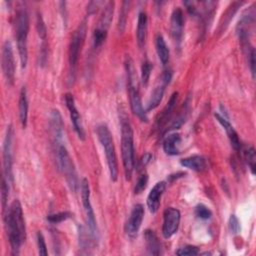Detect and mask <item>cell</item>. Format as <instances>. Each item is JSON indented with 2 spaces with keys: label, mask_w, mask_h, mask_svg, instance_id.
Segmentation results:
<instances>
[{
  "label": "cell",
  "mask_w": 256,
  "mask_h": 256,
  "mask_svg": "<svg viewBox=\"0 0 256 256\" xmlns=\"http://www.w3.org/2000/svg\"><path fill=\"white\" fill-rule=\"evenodd\" d=\"M171 78H172V71L170 69H166L161 76L160 83L154 88L153 92L151 93V96L146 105V109H145L146 112L155 109L160 104L164 95L165 87L169 84Z\"/></svg>",
  "instance_id": "12"
},
{
  "label": "cell",
  "mask_w": 256,
  "mask_h": 256,
  "mask_svg": "<svg viewBox=\"0 0 256 256\" xmlns=\"http://www.w3.org/2000/svg\"><path fill=\"white\" fill-rule=\"evenodd\" d=\"M2 71L9 85H13L15 79V59L13 53V47L9 40H6L2 46Z\"/></svg>",
  "instance_id": "9"
},
{
  "label": "cell",
  "mask_w": 256,
  "mask_h": 256,
  "mask_svg": "<svg viewBox=\"0 0 256 256\" xmlns=\"http://www.w3.org/2000/svg\"><path fill=\"white\" fill-rule=\"evenodd\" d=\"M15 37L21 67L25 68L28 60L27 39L29 32V16L25 6H19L15 15Z\"/></svg>",
  "instance_id": "4"
},
{
  "label": "cell",
  "mask_w": 256,
  "mask_h": 256,
  "mask_svg": "<svg viewBox=\"0 0 256 256\" xmlns=\"http://www.w3.org/2000/svg\"><path fill=\"white\" fill-rule=\"evenodd\" d=\"M147 183H148V175L147 173H142L136 181V184L134 187V193L139 194L142 191H144L147 186Z\"/></svg>",
  "instance_id": "33"
},
{
  "label": "cell",
  "mask_w": 256,
  "mask_h": 256,
  "mask_svg": "<svg viewBox=\"0 0 256 256\" xmlns=\"http://www.w3.org/2000/svg\"><path fill=\"white\" fill-rule=\"evenodd\" d=\"M120 126H121V154L122 163L126 180H130L134 165V140H133V129L130 121L125 113L120 116Z\"/></svg>",
  "instance_id": "3"
},
{
  "label": "cell",
  "mask_w": 256,
  "mask_h": 256,
  "mask_svg": "<svg viewBox=\"0 0 256 256\" xmlns=\"http://www.w3.org/2000/svg\"><path fill=\"white\" fill-rule=\"evenodd\" d=\"M180 164L191 170L201 172L207 168L206 159L201 155H192L180 160Z\"/></svg>",
  "instance_id": "20"
},
{
  "label": "cell",
  "mask_w": 256,
  "mask_h": 256,
  "mask_svg": "<svg viewBox=\"0 0 256 256\" xmlns=\"http://www.w3.org/2000/svg\"><path fill=\"white\" fill-rule=\"evenodd\" d=\"M71 217V213L70 212H59V213H54V214H50L47 216V220L51 223H60L62 221L67 220L68 218Z\"/></svg>",
  "instance_id": "34"
},
{
  "label": "cell",
  "mask_w": 256,
  "mask_h": 256,
  "mask_svg": "<svg viewBox=\"0 0 256 256\" xmlns=\"http://www.w3.org/2000/svg\"><path fill=\"white\" fill-rule=\"evenodd\" d=\"M36 28L39 37L42 39V41H46V36H47V28L44 23L42 15L38 12L37 17H36Z\"/></svg>",
  "instance_id": "30"
},
{
  "label": "cell",
  "mask_w": 256,
  "mask_h": 256,
  "mask_svg": "<svg viewBox=\"0 0 256 256\" xmlns=\"http://www.w3.org/2000/svg\"><path fill=\"white\" fill-rule=\"evenodd\" d=\"M165 189H166V183L164 181H160V182H157L149 192L147 197V206L150 212L155 213L159 209L160 200Z\"/></svg>",
  "instance_id": "16"
},
{
  "label": "cell",
  "mask_w": 256,
  "mask_h": 256,
  "mask_svg": "<svg viewBox=\"0 0 256 256\" xmlns=\"http://www.w3.org/2000/svg\"><path fill=\"white\" fill-rule=\"evenodd\" d=\"M37 246H38V253L40 255L46 256L48 254L47 246H46V242H45L44 236H43V234L40 231L37 232Z\"/></svg>",
  "instance_id": "36"
},
{
  "label": "cell",
  "mask_w": 256,
  "mask_h": 256,
  "mask_svg": "<svg viewBox=\"0 0 256 256\" xmlns=\"http://www.w3.org/2000/svg\"><path fill=\"white\" fill-rule=\"evenodd\" d=\"M96 132H97L98 139L105 152L111 180L116 181L118 178V162H117V156H116L112 134L106 124L98 125Z\"/></svg>",
  "instance_id": "5"
},
{
  "label": "cell",
  "mask_w": 256,
  "mask_h": 256,
  "mask_svg": "<svg viewBox=\"0 0 256 256\" xmlns=\"http://www.w3.org/2000/svg\"><path fill=\"white\" fill-rule=\"evenodd\" d=\"M183 27H184V16L183 11L177 7L173 10L170 18V31L173 39L180 43L183 35Z\"/></svg>",
  "instance_id": "15"
},
{
  "label": "cell",
  "mask_w": 256,
  "mask_h": 256,
  "mask_svg": "<svg viewBox=\"0 0 256 256\" xmlns=\"http://www.w3.org/2000/svg\"><path fill=\"white\" fill-rule=\"evenodd\" d=\"M9 185L10 183L7 181L5 177H2L1 181V202H2V210L3 212L6 209L7 205V200H8V195H9Z\"/></svg>",
  "instance_id": "28"
},
{
  "label": "cell",
  "mask_w": 256,
  "mask_h": 256,
  "mask_svg": "<svg viewBox=\"0 0 256 256\" xmlns=\"http://www.w3.org/2000/svg\"><path fill=\"white\" fill-rule=\"evenodd\" d=\"M129 2L124 1L122 2V8L119 14V21H118V28L120 31L124 30L126 20H127V15H128V8H129Z\"/></svg>",
  "instance_id": "31"
},
{
  "label": "cell",
  "mask_w": 256,
  "mask_h": 256,
  "mask_svg": "<svg viewBox=\"0 0 256 256\" xmlns=\"http://www.w3.org/2000/svg\"><path fill=\"white\" fill-rule=\"evenodd\" d=\"M108 32L95 28L93 31V46L94 48H98L99 46H101L103 44V42L105 41L106 37H107Z\"/></svg>",
  "instance_id": "29"
},
{
  "label": "cell",
  "mask_w": 256,
  "mask_h": 256,
  "mask_svg": "<svg viewBox=\"0 0 256 256\" xmlns=\"http://www.w3.org/2000/svg\"><path fill=\"white\" fill-rule=\"evenodd\" d=\"M18 103H19L18 104L19 119L22 127L25 128L27 125V119H28V99H27V91L25 87H22L20 90Z\"/></svg>",
  "instance_id": "24"
},
{
  "label": "cell",
  "mask_w": 256,
  "mask_h": 256,
  "mask_svg": "<svg viewBox=\"0 0 256 256\" xmlns=\"http://www.w3.org/2000/svg\"><path fill=\"white\" fill-rule=\"evenodd\" d=\"M144 240L147 252L151 255H160L161 252V243L158 239L156 233L151 229H146L144 231Z\"/></svg>",
  "instance_id": "18"
},
{
  "label": "cell",
  "mask_w": 256,
  "mask_h": 256,
  "mask_svg": "<svg viewBox=\"0 0 256 256\" xmlns=\"http://www.w3.org/2000/svg\"><path fill=\"white\" fill-rule=\"evenodd\" d=\"M177 99H178V92H174L171 95L167 105L162 110L161 114L159 115V118L156 121V125H157L158 129H161L167 123V121L169 120V118H170V116H171V114H172V112H173V110H174V108L176 106Z\"/></svg>",
  "instance_id": "22"
},
{
  "label": "cell",
  "mask_w": 256,
  "mask_h": 256,
  "mask_svg": "<svg viewBox=\"0 0 256 256\" xmlns=\"http://www.w3.org/2000/svg\"><path fill=\"white\" fill-rule=\"evenodd\" d=\"M151 158H152V155L150 154V153H145L142 157H141V159H140V163L142 164V165H146V164H148L149 163V161L151 160Z\"/></svg>",
  "instance_id": "40"
},
{
  "label": "cell",
  "mask_w": 256,
  "mask_h": 256,
  "mask_svg": "<svg viewBox=\"0 0 256 256\" xmlns=\"http://www.w3.org/2000/svg\"><path fill=\"white\" fill-rule=\"evenodd\" d=\"M125 71H126V79H127V89L129 95L130 108L141 121L147 122V112L144 109L140 96V86L139 80L137 76V71L134 65V62L130 56H127L125 59Z\"/></svg>",
  "instance_id": "2"
},
{
  "label": "cell",
  "mask_w": 256,
  "mask_h": 256,
  "mask_svg": "<svg viewBox=\"0 0 256 256\" xmlns=\"http://www.w3.org/2000/svg\"><path fill=\"white\" fill-rule=\"evenodd\" d=\"M104 2L102 1H92L88 4L87 6V12L88 14H94L95 12H97V10L100 8L101 5H103Z\"/></svg>",
  "instance_id": "39"
},
{
  "label": "cell",
  "mask_w": 256,
  "mask_h": 256,
  "mask_svg": "<svg viewBox=\"0 0 256 256\" xmlns=\"http://www.w3.org/2000/svg\"><path fill=\"white\" fill-rule=\"evenodd\" d=\"M147 23H148V18H147L146 12L140 11L138 14L137 29H136L137 43L140 48H142L145 45L146 36H147Z\"/></svg>",
  "instance_id": "21"
},
{
  "label": "cell",
  "mask_w": 256,
  "mask_h": 256,
  "mask_svg": "<svg viewBox=\"0 0 256 256\" xmlns=\"http://www.w3.org/2000/svg\"><path fill=\"white\" fill-rule=\"evenodd\" d=\"M86 32H87V24H86V21L83 20L75 29L71 37V41L69 44V51H68L69 74L71 79H74V76H75V71L78 64L80 52L86 37Z\"/></svg>",
  "instance_id": "7"
},
{
  "label": "cell",
  "mask_w": 256,
  "mask_h": 256,
  "mask_svg": "<svg viewBox=\"0 0 256 256\" xmlns=\"http://www.w3.org/2000/svg\"><path fill=\"white\" fill-rule=\"evenodd\" d=\"M152 69H153V64L149 60H145L142 63V66H141V82H142L143 85L148 84Z\"/></svg>",
  "instance_id": "27"
},
{
  "label": "cell",
  "mask_w": 256,
  "mask_h": 256,
  "mask_svg": "<svg viewBox=\"0 0 256 256\" xmlns=\"http://www.w3.org/2000/svg\"><path fill=\"white\" fill-rule=\"evenodd\" d=\"M155 47L157 51V55L159 60L163 65H166L169 61V56H170V51L169 48L161 34H158L155 38Z\"/></svg>",
  "instance_id": "25"
},
{
  "label": "cell",
  "mask_w": 256,
  "mask_h": 256,
  "mask_svg": "<svg viewBox=\"0 0 256 256\" xmlns=\"http://www.w3.org/2000/svg\"><path fill=\"white\" fill-rule=\"evenodd\" d=\"M181 142V136L178 133L169 134L163 141V150L166 154L174 156L180 153L179 145Z\"/></svg>",
  "instance_id": "23"
},
{
  "label": "cell",
  "mask_w": 256,
  "mask_h": 256,
  "mask_svg": "<svg viewBox=\"0 0 256 256\" xmlns=\"http://www.w3.org/2000/svg\"><path fill=\"white\" fill-rule=\"evenodd\" d=\"M214 116L217 119V121L222 125L224 130L226 131V134H227V136H228V138L230 140V143H231L232 147L234 148V150L240 151L242 146H241V142H240L239 136H238L237 132L235 131V129L233 128V126L231 125V123L229 122V120L227 119V117L221 115L220 113H215Z\"/></svg>",
  "instance_id": "17"
},
{
  "label": "cell",
  "mask_w": 256,
  "mask_h": 256,
  "mask_svg": "<svg viewBox=\"0 0 256 256\" xmlns=\"http://www.w3.org/2000/svg\"><path fill=\"white\" fill-rule=\"evenodd\" d=\"M181 214L180 211L174 207H168L163 212L162 234L164 238L168 239L173 236L179 227Z\"/></svg>",
  "instance_id": "11"
},
{
  "label": "cell",
  "mask_w": 256,
  "mask_h": 256,
  "mask_svg": "<svg viewBox=\"0 0 256 256\" xmlns=\"http://www.w3.org/2000/svg\"><path fill=\"white\" fill-rule=\"evenodd\" d=\"M246 54H247V57H248L250 70H251L252 76L254 78V76H255V49H254V47L251 46L250 48H248V50L246 51Z\"/></svg>",
  "instance_id": "37"
},
{
  "label": "cell",
  "mask_w": 256,
  "mask_h": 256,
  "mask_svg": "<svg viewBox=\"0 0 256 256\" xmlns=\"http://www.w3.org/2000/svg\"><path fill=\"white\" fill-rule=\"evenodd\" d=\"M240 151L243 152V157L247 163V165L249 166L251 173L255 174V160H256V152L254 147L250 146V147H246L245 149H240Z\"/></svg>",
  "instance_id": "26"
},
{
  "label": "cell",
  "mask_w": 256,
  "mask_h": 256,
  "mask_svg": "<svg viewBox=\"0 0 256 256\" xmlns=\"http://www.w3.org/2000/svg\"><path fill=\"white\" fill-rule=\"evenodd\" d=\"M56 145V161L59 170L64 175L66 182L71 189V191L76 192L78 189V177L76 173V169L72 158L69 155V152L65 145L62 142L55 143Z\"/></svg>",
  "instance_id": "6"
},
{
  "label": "cell",
  "mask_w": 256,
  "mask_h": 256,
  "mask_svg": "<svg viewBox=\"0 0 256 256\" xmlns=\"http://www.w3.org/2000/svg\"><path fill=\"white\" fill-rule=\"evenodd\" d=\"M114 5H115V3L113 1H109L104 5L102 13L100 15V18H99L98 23L95 28H98V29L108 32L109 26H110V24L112 22V18H113Z\"/></svg>",
  "instance_id": "19"
},
{
  "label": "cell",
  "mask_w": 256,
  "mask_h": 256,
  "mask_svg": "<svg viewBox=\"0 0 256 256\" xmlns=\"http://www.w3.org/2000/svg\"><path fill=\"white\" fill-rule=\"evenodd\" d=\"M12 143H13V129H12V126L10 125L7 127L6 135L3 142V177H5L10 184L13 182Z\"/></svg>",
  "instance_id": "10"
},
{
  "label": "cell",
  "mask_w": 256,
  "mask_h": 256,
  "mask_svg": "<svg viewBox=\"0 0 256 256\" xmlns=\"http://www.w3.org/2000/svg\"><path fill=\"white\" fill-rule=\"evenodd\" d=\"M176 254L179 256H186V255H197L199 254V249L193 245H187L182 248H179L176 251Z\"/></svg>",
  "instance_id": "35"
},
{
  "label": "cell",
  "mask_w": 256,
  "mask_h": 256,
  "mask_svg": "<svg viewBox=\"0 0 256 256\" xmlns=\"http://www.w3.org/2000/svg\"><path fill=\"white\" fill-rule=\"evenodd\" d=\"M65 104H66L67 109L69 110L71 122H72L73 128H74L78 138L81 139V140H85V130H84V127H83L82 119H81V116H80V113H79L78 109L76 108L75 100H74V97L71 93H66L65 94Z\"/></svg>",
  "instance_id": "13"
},
{
  "label": "cell",
  "mask_w": 256,
  "mask_h": 256,
  "mask_svg": "<svg viewBox=\"0 0 256 256\" xmlns=\"http://www.w3.org/2000/svg\"><path fill=\"white\" fill-rule=\"evenodd\" d=\"M144 218V206L142 204H136L128 218L125 226V231L129 237H135L141 227Z\"/></svg>",
  "instance_id": "14"
},
{
  "label": "cell",
  "mask_w": 256,
  "mask_h": 256,
  "mask_svg": "<svg viewBox=\"0 0 256 256\" xmlns=\"http://www.w3.org/2000/svg\"><path fill=\"white\" fill-rule=\"evenodd\" d=\"M229 229L233 234H237L240 232L241 230V226H240V222L238 220V218L236 217V215H231L229 218Z\"/></svg>",
  "instance_id": "38"
},
{
  "label": "cell",
  "mask_w": 256,
  "mask_h": 256,
  "mask_svg": "<svg viewBox=\"0 0 256 256\" xmlns=\"http://www.w3.org/2000/svg\"><path fill=\"white\" fill-rule=\"evenodd\" d=\"M195 215L200 218V219H203V220H207V219H210L211 216H212V212L211 210L206 207L205 205L203 204H199L195 207Z\"/></svg>",
  "instance_id": "32"
},
{
  "label": "cell",
  "mask_w": 256,
  "mask_h": 256,
  "mask_svg": "<svg viewBox=\"0 0 256 256\" xmlns=\"http://www.w3.org/2000/svg\"><path fill=\"white\" fill-rule=\"evenodd\" d=\"M80 191H81V199L82 204L86 216V223L88 225V228L90 230V233L94 237V239H98V228H97V222L94 214V210L91 205L90 201V186L89 182L86 178H83L80 183Z\"/></svg>",
  "instance_id": "8"
},
{
  "label": "cell",
  "mask_w": 256,
  "mask_h": 256,
  "mask_svg": "<svg viewBox=\"0 0 256 256\" xmlns=\"http://www.w3.org/2000/svg\"><path fill=\"white\" fill-rule=\"evenodd\" d=\"M5 226L13 254H18L26 239V226L22 206L19 200H14L5 216Z\"/></svg>",
  "instance_id": "1"
}]
</instances>
